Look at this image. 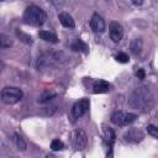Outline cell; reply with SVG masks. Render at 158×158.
<instances>
[{
  "label": "cell",
  "instance_id": "1",
  "mask_svg": "<svg viewBox=\"0 0 158 158\" xmlns=\"http://www.w3.org/2000/svg\"><path fill=\"white\" fill-rule=\"evenodd\" d=\"M130 105L136 109L151 110L153 105V96L146 86H139L132 93L130 98Z\"/></svg>",
  "mask_w": 158,
  "mask_h": 158
},
{
  "label": "cell",
  "instance_id": "2",
  "mask_svg": "<svg viewBox=\"0 0 158 158\" xmlns=\"http://www.w3.org/2000/svg\"><path fill=\"white\" fill-rule=\"evenodd\" d=\"M23 20L26 23H30L32 26H41L46 21V12L38 6L31 5L25 10Z\"/></svg>",
  "mask_w": 158,
  "mask_h": 158
},
{
  "label": "cell",
  "instance_id": "3",
  "mask_svg": "<svg viewBox=\"0 0 158 158\" xmlns=\"http://www.w3.org/2000/svg\"><path fill=\"white\" fill-rule=\"evenodd\" d=\"M22 90L16 86H6L1 90V100L7 105L19 102L22 99Z\"/></svg>",
  "mask_w": 158,
  "mask_h": 158
},
{
  "label": "cell",
  "instance_id": "4",
  "mask_svg": "<svg viewBox=\"0 0 158 158\" xmlns=\"http://www.w3.org/2000/svg\"><path fill=\"white\" fill-rule=\"evenodd\" d=\"M136 118H137V115L136 114L123 112V111H116L111 116V121L115 125H117V126H127V125L132 123Z\"/></svg>",
  "mask_w": 158,
  "mask_h": 158
},
{
  "label": "cell",
  "instance_id": "5",
  "mask_svg": "<svg viewBox=\"0 0 158 158\" xmlns=\"http://www.w3.org/2000/svg\"><path fill=\"white\" fill-rule=\"evenodd\" d=\"M89 106H90V101H89V99H86V98H83V99H80L79 101H77V102L73 105V107H72V114H70L73 121H75L77 118L81 117L84 114H86V111L89 110Z\"/></svg>",
  "mask_w": 158,
  "mask_h": 158
},
{
  "label": "cell",
  "instance_id": "6",
  "mask_svg": "<svg viewBox=\"0 0 158 158\" xmlns=\"http://www.w3.org/2000/svg\"><path fill=\"white\" fill-rule=\"evenodd\" d=\"M70 141H72V144L75 149H83V148H85V146L88 143V137H86L84 131L75 130L70 135Z\"/></svg>",
  "mask_w": 158,
  "mask_h": 158
},
{
  "label": "cell",
  "instance_id": "7",
  "mask_svg": "<svg viewBox=\"0 0 158 158\" xmlns=\"http://www.w3.org/2000/svg\"><path fill=\"white\" fill-rule=\"evenodd\" d=\"M109 33H110L111 40H112L115 43H117V42H120V41L122 40V37H123V27H122L118 22L112 21V22H110V25H109Z\"/></svg>",
  "mask_w": 158,
  "mask_h": 158
},
{
  "label": "cell",
  "instance_id": "8",
  "mask_svg": "<svg viewBox=\"0 0 158 158\" xmlns=\"http://www.w3.org/2000/svg\"><path fill=\"white\" fill-rule=\"evenodd\" d=\"M123 138L126 142H130V143H138L141 142L143 138H144V133L138 130V128H131L128 130L125 135H123Z\"/></svg>",
  "mask_w": 158,
  "mask_h": 158
},
{
  "label": "cell",
  "instance_id": "9",
  "mask_svg": "<svg viewBox=\"0 0 158 158\" xmlns=\"http://www.w3.org/2000/svg\"><path fill=\"white\" fill-rule=\"evenodd\" d=\"M90 27L94 33H101L105 30V21L99 14H94L90 20Z\"/></svg>",
  "mask_w": 158,
  "mask_h": 158
},
{
  "label": "cell",
  "instance_id": "10",
  "mask_svg": "<svg viewBox=\"0 0 158 158\" xmlns=\"http://www.w3.org/2000/svg\"><path fill=\"white\" fill-rule=\"evenodd\" d=\"M110 90H111V84L107 83L106 80L99 79L93 83V91L95 94H102V93H107Z\"/></svg>",
  "mask_w": 158,
  "mask_h": 158
},
{
  "label": "cell",
  "instance_id": "11",
  "mask_svg": "<svg viewBox=\"0 0 158 158\" xmlns=\"http://www.w3.org/2000/svg\"><path fill=\"white\" fill-rule=\"evenodd\" d=\"M58 19H59V22L64 26V27H67V28H74L75 27V22H74V20H73V17L68 14V12H59L58 14Z\"/></svg>",
  "mask_w": 158,
  "mask_h": 158
},
{
  "label": "cell",
  "instance_id": "12",
  "mask_svg": "<svg viewBox=\"0 0 158 158\" xmlns=\"http://www.w3.org/2000/svg\"><path fill=\"white\" fill-rule=\"evenodd\" d=\"M38 37L46 42H49V43H57L58 42V37L56 33L53 32H49V31H40L38 32Z\"/></svg>",
  "mask_w": 158,
  "mask_h": 158
},
{
  "label": "cell",
  "instance_id": "13",
  "mask_svg": "<svg viewBox=\"0 0 158 158\" xmlns=\"http://www.w3.org/2000/svg\"><path fill=\"white\" fill-rule=\"evenodd\" d=\"M72 49L73 51H75V52H83V53H88L89 52V46L85 43V42H83L81 40H75L73 43H72Z\"/></svg>",
  "mask_w": 158,
  "mask_h": 158
},
{
  "label": "cell",
  "instance_id": "14",
  "mask_svg": "<svg viewBox=\"0 0 158 158\" xmlns=\"http://www.w3.org/2000/svg\"><path fill=\"white\" fill-rule=\"evenodd\" d=\"M104 138L109 143V146H112V143L115 142V138H116V135H115L114 130L110 128V127H105V130H104Z\"/></svg>",
  "mask_w": 158,
  "mask_h": 158
},
{
  "label": "cell",
  "instance_id": "15",
  "mask_svg": "<svg viewBox=\"0 0 158 158\" xmlns=\"http://www.w3.org/2000/svg\"><path fill=\"white\" fill-rule=\"evenodd\" d=\"M14 141H15V144L16 147L20 149V151H25L27 144H26V141L23 139V137L19 133H14Z\"/></svg>",
  "mask_w": 158,
  "mask_h": 158
},
{
  "label": "cell",
  "instance_id": "16",
  "mask_svg": "<svg viewBox=\"0 0 158 158\" xmlns=\"http://www.w3.org/2000/svg\"><path fill=\"white\" fill-rule=\"evenodd\" d=\"M11 46L12 40L5 33H0V48H10Z\"/></svg>",
  "mask_w": 158,
  "mask_h": 158
},
{
  "label": "cell",
  "instance_id": "17",
  "mask_svg": "<svg viewBox=\"0 0 158 158\" xmlns=\"http://www.w3.org/2000/svg\"><path fill=\"white\" fill-rule=\"evenodd\" d=\"M130 48H131V52L135 56H137L142 49V41L141 40H133L131 42V44H130Z\"/></svg>",
  "mask_w": 158,
  "mask_h": 158
},
{
  "label": "cell",
  "instance_id": "18",
  "mask_svg": "<svg viewBox=\"0 0 158 158\" xmlns=\"http://www.w3.org/2000/svg\"><path fill=\"white\" fill-rule=\"evenodd\" d=\"M56 96V93H53V91H44L40 98H38V102H47V101H49L51 99H53Z\"/></svg>",
  "mask_w": 158,
  "mask_h": 158
},
{
  "label": "cell",
  "instance_id": "19",
  "mask_svg": "<svg viewBox=\"0 0 158 158\" xmlns=\"http://www.w3.org/2000/svg\"><path fill=\"white\" fill-rule=\"evenodd\" d=\"M16 36H17L22 42H25V43H27V44H31V43H32V37L28 36V35H26V33H23V32H21V31H16Z\"/></svg>",
  "mask_w": 158,
  "mask_h": 158
},
{
  "label": "cell",
  "instance_id": "20",
  "mask_svg": "<svg viewBox=\"0 0 158 158\" xmlns=\"http://www.w3.org/2000/svg\"><path fill=\"white\" fill-rule=\"evenodd\" d=\"M51 148H52L53 151H60V149H64L65 146H64V143H63L62 141H59V139H53L52 143H51Z\"/></svg>",
  "mask_w": 158,
  "mask_h": 158
},
{
  "label": "cell",
  "instance_id": "21",
  "mask_svg": "<svg viewBox=\"0 0 158 158\" xmlns=\"http://www.w3.org/2000/svg\"><path fill=\"white\" fill-rule=\"evenodd\" d=\"M147 131H148V135H151L152 137H154V138L158 137V128L154 125H148Z\"/></svg>",
  "mask_w": 158,
  "mask_h": 158
},
{
  "label": "cell",
  "instance_id": "22",
  "mask_svg": "<svg viewBox=\"0 0 158 158\" xmlns=\"http://www.w3.org/2000/svg\"><path fill=\"white\" fill-rule=\"evenodd\" d=\"M116 59L120 62V63H127L130 59H128V56L126 54V53H118L117 56H116Z\"/></svg>",
  "mask_w": 158,
  "mask_h": 158
},
{
  "label": "cell",
  "instance_id": "23",
  "mask_svg": "<svg viewBox=\"0 0 158 158\" xmlns=\"http://www.w3.org/2000/svg\"><path fill=\"white\" fill-rule=\"evenodd\" d=\"M136 75H137L138 79H144V70L143 69H138L137 73H136Z\"/></svg>",
  "mask_w": 158,
  "mask_h": 158
},
{
  "label": "cell",
  "instance_id": "24",
  "mask_svg": "<svg viewBox=\"0 0 158 158\" xmlns=\"http://www.w3.org/2000/svg\"><path fill=\"white\" fill-rule=\"evenodd\" d=\"M131 1H132V2L135 4V5H142L144 0H131Z\"/></svg>",
  "mask_w": 158,
  "mask_h": 158
},
{
  "label": "cell",
  "instance_id": "25",
  "mask_svg": "<svg viewBox=\"0 0 158 158\" xmlns=\"http://www.w3.org/2000/svg\"><path fill=\"white\" fill-rule=\"evenodd\" d=\"M0 1H4V0H0Z\"/></svg>",
  "mask_w": 158,
  "mask_h": 158
}]
</instances>
